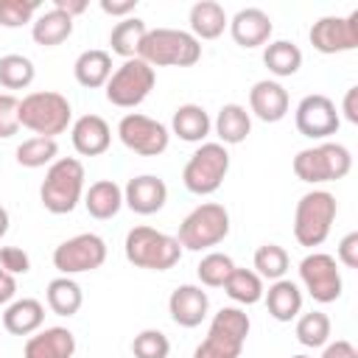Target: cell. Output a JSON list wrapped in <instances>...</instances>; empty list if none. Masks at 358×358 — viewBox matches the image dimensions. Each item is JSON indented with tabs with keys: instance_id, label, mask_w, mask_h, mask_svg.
<instances>
[{
	"instance_id": "cell-1",
	"label": "cell",
	"mask_w": 358,
	"mask_h": 358,
	"mask_svg": "<svg viewBox=\"0 0 358 358\" xmlns=\"http://www.w3.org/2000/svg\"><path fill=\"white\" fill-rule=\"evenodd\" d=\"M73 126V106L56 90H36L20 98V129L34 137H59Z\"/></svg>"
},
{
	"instance_id": "cell-2",
	"label": "cell",
	"mask_w": 358,
	"mask_h": 358,
	"mask_svg": "<svg viewBox=\"0 0 358 358\" xmlns=\"http://www.w3.org/2000/svg\"><path fill=\"white\" fill-rule=\"evenodd\" d=\"M137 59L151 67H193L201 59V42L182 28H148Z\"/></svg>"
},
{
	"instance_id": "cell-3",
	"label": "cell",
	"mask_w": 358,
	"mask_h": 358,
	"mask_svg": "<svg viewBox=\"0 0 358 358\" xmlns=\"http://www.w3.org/2000/svg\"><path fill=\"white\" fill-rule=\"evenodd\" d=\"M84 165L76 157H59L48 165L45 179L39 185V201L53 215H67L84 199Z\"/></svg>"
},
{
	"instance_id": "cell-4",
	"label": "cell",
	"mask_w": 358,
	"mask_h": 358,
	"mask_svg": "<svg viewBox=\"0 0 358 358\" xmlns=\"http://www.w3.org/2000/svg\"><path fill=\"white\" fill-rule=\"evenodd\" d=\"M123 255L131 266L145 271H168L182 260V246L173 235L154 227H131L123 241Z\"/></svg>"
},
{
	"instance_id": "cell-5",
	"label": "cell",
	"mask_w": 358,
	"mask_h": 358,
	"mask_svg": "<svg viewBox=\"0 0 358 358\" xmlns=\"http://www.w3.org/2000/svg\"><path fill=\"white\" fill-rule=\"evenodd\" d=\"M252 330L249 313L238 305H227L213 313L204 341L193 350V358H238Z\"/></svg>"
},
{
	"instance_id": "cell-6",
	"label": "cell",
	"mask_w": 358,
	"mask_h": 358,
	"mask_svg": "<svg viewBox=\"0 0 358 358\" xmlns=\"http://www.w3.org/2000/svg\"><path fill=\"white\" fill-rule=\"evenodd\" d=\"M294 173L305 185H324V182H338L352 171V154L341 143L322 140L310 148L296 151L291 162Z\"/></svg>"
},
{
	"instance_id": "cell-7",
	"label": "cell",
	"mask_w": 358,
	"mask_h": 358,
	"mask_svg": "<svg viewBox=\"0 0 358 358\" xmlns=\"http://www.w3.org/2000/svg\"><path fill=\"white\" fill-rule=\"evenodd\" d=\"M336 213H338V204H336V196L330 190H322V187H313L308 193L299 196L296 201V210H294V238L299 246H322L333 229V221H336Z\"/></svg>"
},
{
	"instance_id": "cell-8",
	"label": "cell",
	"mask_w": 358,
	"mask_h": 358,
	"mask_svg": "<svg viewBox=\"0 0 358 358\" xmlns=\"http://www.w3.org/2000/svg\"><path fill=\"white\" fill-rule=\"evenodd\" d=\"M229 235V213L218 201H201L196 204L179 224V246L187 252H204L218 246Z\"/></svg>"
},
{
	"instance_id": "cell-9",
	"label": "cell",
	"mask_w": 358,
	"mask_h": 358,
	"mask_svg": "<svg viewBox=\"0 0 358 358\" xmlns=\"http://www.w3.org/2000/svg\"><path fill=\"white\" fill-rule=\"evenodd\" d=\"M229 173V151L221 143H199V148L190 154L182 171V185L193 196H210L215 193Z\"/></svg>"
},
{
	"instance_id": "cell-10",
	"label": "cell",
	"mask_w": 358,
	"mask_h": 358,
	"mask_svg": "<svg viewBox=\"0 0 358 358\" xmlns=\"http://www.w3.org/2000/svg\"><path fill=\"white\" fill-rule=\"evenodd\" d=\"M154 84H157L154 67L134 56V59H126L120 67L112 70V76H109L103 90H106V101L112 106L134 109L151 95Z\"/></svg>"
},
{
	"instance_id": "cell-11",
	"label": "cell",
	"mask_w": 358,
	"mask_h": 358,
	"mask_svg": "<svg viewBox=\"0 0 358 358\" xmlns=\"http://www.w3.org/2000/svg\"><path fill=\"white\" fill-rule=\"evenodd\" d=\"M106 241L95 232H78L67 241H62L53 249V266L59 268L62 277L95 271L106 263Z\"/></svg>"
},
{
	"instance_id": "cell-12",
	"label": "cell",
	"mask_w": 358,
	"mask_h": 358,
	"mask_svg": "<svg viewBox=\"0 0 358 358\" xmlns=\"http://www.w3.org/2000/svg\"><path fill=\"white\" fill-rule=\"evenodd\" d=\"M299 285L308 291V296L319 305H330L341 296L344 280L341 268L333 255L327 252H310L299 260Z\"/></svg>"
},
{
	"instance_id": "cell-13",
	"label": "cell",
	"mask_w": 358,
	"mask_h": 358,
	"mask_svg": "<svg viewBox=\"0 0 358 358\" xmlns=\"http://www.w3.org/2000/svg\"><path fill=\"white\" fill-rule=\"evenodd\" d=\"M117 137L131 154H140V157H159L168 151V143H171L168 126L143 112L123 115L117 123Z\"/></svg>"
},
{
	"instance_id": "cell-14",
	"label": "cell",
	"mask_w": 358,
	"mask_h": 358,
	"mask_svg": "<svg viewBox=\"0 0 358 358\" xmlns=\"http://www.w3.org/2000/svg\"><path fill=\"white\" fill-rule=\"evenodd\" d=\"M308 39L313 45V50L333 56V53H350L358 48V8L350 11L347 17L330 14V17H319L310 31Z\"/></svg>"
},
{
	"instance_id": "cell-15",
	"label": "cell",
	"mask_w": 358,
	"mask_h": 358,
	"mask_svg": "<svg viewBox=\"0 0 358 358\" xmlns=\"http://www.w3.org/2000/svg\"><path fill=\"white\" fill-rule=\"evenodd\" d=\"M294 123H296V131L302 137H308V140H327L330 134L338 131L341 115H338L333 98H327L322 92H310V95H305L296 103Z\"/></svg>"
},
{
	"instance_id": "cell-16",
	"label": "cell",
	"mask_w": 358,
	"mask_h": 358,
	"mask_svg": "<svg viewBox=\"0 0 358 358\" xmlns=\"http://www.w3.org/2000/svg\"><path fill=\"white\" fill-rule=\"evenodd\" d=\"M165 201H168V185L154 173L131 176L123 187V204L137 215H154L165 207Z\"/></svg>"
},
{
	"instance_id": "cell-17",
	"label": "cell",
	"mask_w": 358,
	"mask_h": 358,
	"mask_svg": "<svg viewBox=\"0 0 358 358\" xmlns=\"http://www.w3.org/2000/svg\"><path fill=\"white\" fill-rule=\"evenodd\" d=\"M168 313L179 327H187V330L199 327L210 313V296L201 285H193V282L176 285L168 296Z\"/></svg>"
},
{
	"instance_id": "cell-18",
	"label": "cell",
	"mask_w": 358,
	"mask_h": 358,
	"mask_svg": "<svg viewBox=\"0 0 358 358\" xmlns=\"http://www.w3.org/2000/svg\"><path fill=\"white\" fill-rule=\"evenodd\" d=\"M229 34L235 39V45L252 50V48H263L271 42V34H274V22L271 17L257 8V6H246L241 11H235V17L229 20Z\"/></svg>"
},
{
	"instance_id": "cell-19",
	"label": "cell",
	"mask_w": 358,
	"mask_h": 358,
	"mask_svg": "<svg viewBox=\"0 0 358 358\" xmlns=\"http://www.w3.org/2000/svg\"><path fill=\"white\" fill-rule=\"evenodd\" d=\"M291 98L288 90L274 78H260L249 90V115H255L263 123H277L288 115Z\"/></svg>"
},
{
	"instance_id": "cell-20",
	"label": "cell",
	"mask_w": 358,
	"mask_h": 358,
	"mask_svg": "<svg viewBox=\"0 0 358 358\" xmlns=\"http://www.w3.org/2000/svg\"><path fill=\"white\" fill-rule=\"evenodd\" d=\"M70 140L81 157H101L112 145V126L101 115H81L70 126Z\"/></svg>"
},
{
	"instance_id": "cell-21",
	"label": "cell",
	"mask_w": 358,
	"mask_h": 358,
	"mask_svg": "<svg viewBox=\"0 0 358 358\" xmlns=\"http://www.w3.org/2000/svg\"><path fill=\"white\" fill-rule=\"evenodd\" d=\"M76 355V336L73 330L53 324L42 327L25 338L22 358H73Z\"/></svg>"
},
{
	"instance_id": "cell-22",
	"label": "cell",
	"mask_w": 358,
	"mask_h": 358,
	"mask_svg": "<svg viewBox=\"0 0 358 358\" xmlns=\"http://www.w3.org/2000/svg\"><path fill=\"white\" fill-rule=\"evenodd\" d=\"M263 302H266L271 319L291 322L302 313V288H299V282H294L288 277L274 280L268 285V291H263Z\"/></svg>"
},
{
	"instance_id": "cell-23",
	"label": "cell",
	"mask_w": 358,
	"mask_h": 358,
	"mask_svg": "<svg viewBox=\"0 0 358 358\" xmlns=\"http://www.w3.org/2000/svg\"><path fill=\"white\" fill-rule=\"evenodd\" d=\"M45 324V305L34 296H22L6 305L3 310V327L11 336H34Z\"/></svg>"
},
{
	"instance_id": "cell-24",
	"label": "cell",
	"mask_w": 358,
	"mask_h": 358,
	"mask_svg": "<svg viewBox=\"0 0 358 358\" xmlns=\"http://www.w3.org/2000/svg\"><path fill=\"white\" fill-rule=\"evenodd\" d=\"M171 134H176L179 140L185 143H204L207 134L213 131V120L207 115L204 106L199 103H182L173 109V117H171Z\"/></svg>"
},
{
	"instance_id": "cell-25",
	"label": "cell",
	"mask_w": 358,
	"mask_h": 358,
	"mask_svg": "<svg viewBox=\"0 0 358 358\" xmlns=\"http://www.w3.org/2000/svg\"><path fill=\"white\" fill-rule=\"evenodd\" d=\"M84 207L92 218L98 221H109L120 213L123 207V187L115 179H98L84 190Z\"/></svg>"
},
{
	"instance_id": "cell-26",
	"label": "cell",
	"mask_w": 358,
	"mask_h": 358,
	"mask_svg": "<svg viewBox=\"0 0 358 358\" xmlns=\"http://www.w3.org/2000/svg\"><path fill=\"white\" fill-rule=\"evenodd\" d=\"M187 22H190V34L201 42V39H218L227 31L229 17H227V11H224L221 3H215V0H199V3L190 6Z\"/></svg>"
},
{
	"instance_id": "cell-27",
	"label": "cell",
	"mask_w": 358,
	"mask_h": 358,
	"mask_svg": "<svg viewBox=\"0 0 358 358\" xmlns=\"http://www.w3.org/2000/svg\"><path fill=\"white\" fill-rule=\"evenodd\" d=\"M213 131L221 145H238L252 131V115L241 103H224L213 120Z\"/></svg>"
},
{
	"instance_id": "cell-28",
	"label": "cell",
	"mask_w": 358,
	"mask_h": 358,
	"mask_svg": "<svg viewBox=\"0 0 358 358\" xmlns=\"http://www.w3.org/2000/svg\"><path fill=\"white\" fill-rule=\"evenodd\" d=\"M31 36L42 48H56V45H62V42H67L73 36V17H67L64 11L50 6L48 11H39L34 17Z\"/></svg>"
},
{
	"instance_id": "cell-29",
	"label": "cell",
	"mask_w": 358,
	"mask_h": 358,
	"mask_svg": "<svg viewBox=\"0 0 358 358\" xmlns=\"http://www.w3.org/2000/svg\"><path fill=\"white\" fill-rule=\"evenodd\" d=\"M73 76L87 90L106 87V81L112 76V53L103 48H90V50L78 53V59L73 64Z\"/></svg>"
},
{
	"instance_id": "cell-30",
	"label": "cell",
	"mask_w": 358,
	"mask_h": 358,
	"mask_svg": "<svg viewBox=\"0 0 358 358\" xmlns=\"http://www.w3.org/2000/svg\"><path fill=\"white\" fill-rule=\"evenodd\" d=\"M45 302L56 316H76L84 305V291L73 277H56L45 288Z\"/></svg>"
},
{
	"instance_id": "cell-31",
	"label": "cell",
	"mask_w": 358,
	"mask_h": 358,
	"mask_svg": "<svg viewBox=\"0 0 358 358\" xmlns=\"http://www.w3.org/2000/svg\"><path fill=\"white\" fill-rule=\"evenodd\" d=\"M263 64L277 78L296 76L302 67V50H299V45H294L288 39H274V42L263 45Z\"/></svg>"
},
{
	"instance_id": "cell-32",
	"label": "cell",
	"mask_w": 358,
	"mask_h": 358,
	"mask_svg": "<svg viewBox=\"0 0 358 358\" xmlns=\"http://www.w3.org/2000/svg\"><path fill=\"white\" fill-rule=\"evenodd\" d=\"M145 31H148V25H145V20H140V17H126V20L115 22V28H112V34H109V48H112V53H117L123 62H126V59H134L137 50H140V42H143V36H145Z\"/></svg>"
},
{
	"instance_id": "cell-33",
	"label": "cell",
	"mask_w": 358,
	"mask_h": 358,
	"mask_svg": "<svg viewBox=\"0 0 358 358\" xmlns=\"http://www.w3.org/2000/svg\"><path fill=\"white\" fill-rule=\"evenodd\" d=\"M224 291L227 296L235 302V305H257L263 299V280L255 274V268H232V274L227 277L224 282Z\"/></svg>"
},
{
	"instance_id": "cell-34",
	"label": "cell",
	"mask_w": 358,
	"mask_h": 358,
	"mask_svg": "<svg viewBox=\"0 0 358 358\" xmlns=\"http://www.w3.org/2000/svg\"><path fill=\"white\" fill-rule=\"evenodd\" d=\"M294 333H296V341H299L302 347L316 350V347H324V344L330 341L333 322H330V316H327L324 310H308V313H299V316H296Z\"/></svg>"
},
{
	"instance_id": "cell-35",
	"label": "cell",
	"mask_w": 358,
	"mask_h": 358,
	"mask_svg": "<svg viewBox=\"0 0 358 358\" xmlns=\"http://www.w3.org/2000/svg\"><path fill=\"white\" fill-rule=\"evenodd\" d=\"M252 266H255V274L260 280L274 282V280H282L285 277V271L291 266V257H288V252L280 243H263V246L255 249Z\"/></svg>"
},
{
	"instance_id": "cell-36",
	"label": "cell",
	"mask_w": 358,
	"mask_h": 358,
	"mask_svg": "<svg viewBox=\"0 0 358 358\" xmlns=\"http://www.w3.org/2000/svg\"><path fill=\"white\" fill-rule=\"evenodd\" d=\"M36 78V67L22 53H6L0 56V87L3 90H25Z\"/></svg>"
},
{
	"instance_id": "cell-37",
	"label": "cell",
	"mask_w": 358,
	"mask_h": 358,
	"mask_svg": "<svg viewBox=\"0 0 358 358\" xmlns=\"http://www.w3.org/2000/svg\"><path fill=\"white\" fill-rule=\"evenodd\" d=\"M22 168H45L59 159V143L53 137H28L14 151Z\"/></svg>"
},
{
	"instance_id": "cell-38",
	"label": "cell",
	"mask_w": 358,
	"mask_h": 358,
	"mask_svg": "<svg viewBox=\"0 0 358 358\" xmlns=\"http://www.w3.org/2000/svg\"><path fill=\"white\" fill-rule=\"evenodd\" d=\"M232 268H235V260L227 252H207L196 266V277L204 288H224Z\"/></svg>"
},
{
	"instance_id": "cell-39",
	"label": "cell",
	"mask_w": 358,
	"mask_h": 358,
	"mask_svg": "<svg viewBox=\"0 0 358 358\" xmlns=\"http://www.w3.org/2000/svg\"><path fill=\"white\" fill-rule=\"evenodd\" d=\"M131 355L134 358H168L171 355V341L162 330L145 327L131 338Z\"/></svg>"
},
{
	"instance_id": "cell-40",
	"label": "cell",
	"mask_w": 358,
	"mask_h": 358,
	"mask_svg": "<svg viewBox=\"0 0 358 358\" xmlns=\"http://www.w3.org/2000/svg\"><path fill=\"white\" fill-rule=\"evenodd\" d=\"M39 8H42L39 0H0V25L3 28H22V25L34 22Z\"/></svg>"
},
{
	"instance_id": "cell-41",
	"label": "cell",
	"mask_w": 358,
	"mask_h": 358,
	"mask_svg": "<svg viewBox=\"0 0 358 358\" xmlns=\"http://www.w3.org/2000/svg\"><path fill=\"white\" fill-rule=\"evenodd\" d=\"M20 131V98L14 92H0V140Z\"/></svg>"
},
{
	"instance_id": "cell-42",
	"label": "cell",
	"mask_w": 358,
	"mask_h": 358,
	"mask_svg": "<svg viewBox=\"0 0 358 358\" xmlns=\"http://www.w3.org/2000/svg\"><path fill=\"white\" fill-rule=\"evenodd\" d=\"M0 268L8 274H28L31 271V257L22 246H0Z\"/></svg>"
},
{
	"instance_id": "cell-43",
	"label": "cell",
	"mask_w": 358,
	"mask_h": 358,
	"mask_svg": "<svg viewBox=\"0 0 358 358\" xmlns=\"http://www.w3.org/2000/svg\"><path fill=\"white\" fill-rule=\"evenodd\" d=\"M336 263L344 268H358V232H347L336 246Z\"/></svg>"
},
{
	"instance_id": "cell-44",
	"label": "cell",
	"mask_w": 358,
	"mask_h": 358,
	"mask_svg": "<svg viewBox=\"0 0 358 358\" xmlns=\"http://www.w3.org/2000/svg\"><path fill=\"white\" fill-rule=\"evenodd\" d=\"M137 3H140V0H101L98 6H101V11H103V14L126 20V17H131V14H134Z\"/></svg>"
},
{
	"instance_id": "cell-45",
	"label": "cell",
	"mask_w": 358,
	"mask_h": 358,
	"mask_svg": "<svg viewBox=\"0 0 358 358\" xmlns=\"http://www.w3.org/2000/svg\"><path fill=\"white\" fill-rule=\"evenodd\" d=\"M322 358H358V350H355L352 341H347V338H336V341H327V344H324Z\"/></svg>"
},
{
	"instance_id": "cell-46",
	"label": "cell",
	"mask_w": 358,
	"mask_h": 358,
	"mask_svg": "<svg viewBox=\"0 0 358 358\" xmlns=\"http://www.w3.org/2000/svg\"><path fill=\"white\" fill-rule=\"evenodd\" d=\"M341 112L347 123H358V87H350L341 101Z\"/></svg>"
},
{
	"instance_id": "cell-47",
	"label": "cell",
	"mask_w": 358,
	"mask_h": 358,
	"mask_svg": "<svg viewBox=\"0 0 358 358\" xmlns=\"http://www.w3.org/2000/svg\"><path fill=\"white\" fill-rule=\"evenodd\" d=\"M17 299V277L0 268V305H8Z\"/></svg>"
},
{
	"instance_id": "cell-48",
	"label": "cell",
	"mask_w": 358,
	"mask_h": 358,
	"mask_svg": "<svg viewBox=\"0 0 358 358\" xmlns=\"http://www.w3.org/2000/svg\"><path fill=\"white\" fill-rule=\"evenodd\" d=\"M87 0H53V8H59V11H64L67 17H78V14H84L87 11Z\"/></svg>"
},
{
	"instance_id": "cell-49",
	"label": "cell",
	"mask_w": 358,
	"mask_h": 358,
	"mask_svg": "<svg viewBox=\"0 0 358 358\" xmlns=\"http://www.w3.org/2000/svg\"><path fill=\"white\" fill-rule=\"evenodd\" d=\"M8 224H11V221H8V210L0 204V241H3V235L8 232Z\"/></svg>"
},
{
	"instance_id": "cell-50",
	"label": "cell",
	"mask_w": 358,
	"mask_h": 358,
	"mask_svg": "<svg viewBox=\"0 0 358 358\" xmlns=\"http://www.w3.org/2000/svg\"><path fill=\"white\" fill-rule=\"evenodd\" d=\"M291 358H310V355H291Z\"/></svg>"
}]
</instances>
